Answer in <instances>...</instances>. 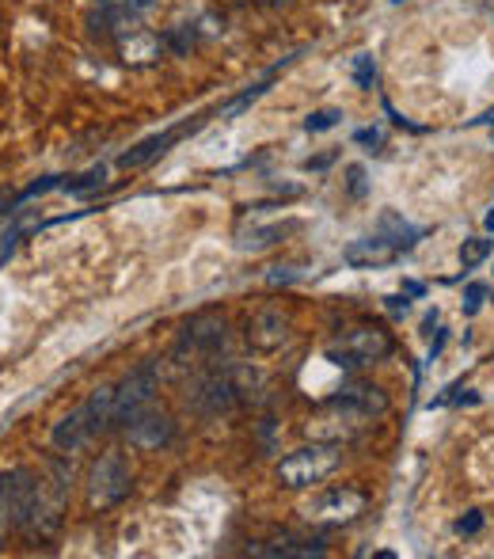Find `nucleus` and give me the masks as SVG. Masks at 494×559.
Listing matches in <instances>:
<instances>
[{
  "mask_svg": "<svg viewBox=\"0 0 494 559\" xmlns=\"http://www.w3.org/2000/svg\"><path fill=\"white\" fill-rule=\"evenodd\" d=\"M133 476H130V464H125L122 453H104L88 472V502L96 510H111L130 495Z\"/></svg>",
  "mask_w": 494,
  "mask_h": 559,
  "instance_id": "39448f33",
  "label": "nucleus"
},
{
  "mask_svg": "<svg viewBox=\"0 0 494 559\" xmlns=\"http://www.w3.org/2000/svg\"><path fill=\"white\" fill-rule=\"evenodd\" d=\"M96 438V423H92V415H88V407H76V412H69L65 419L53 427V435H50V442L53 449H61V453H76V449H84Z\"/></svg>",
  "mask_w": 494,
  "mask_h": 559,
  "instance_id": "4468645a",
  "label": "nucleus"
},
{
  "mask_svg": "<svg viewBox=\"0 0 494 559\" xmlns=\"http://www.w3.org/2000/svg\"><path fill=\"white\" fill-rule=\"evenodd\" d=\"M237 400H240L237 377L232 373H206V377L194 381L186 404H191L198 415H225V412L237 407Z\"/></svg>",
  "mask_w": 494,
  "mask_h": 559,
  "instance_id": "6e6552de",
  "label": "nucleus"
},
{
  "mask_svg": "<svg viewBox=\"0 0 494 559\" xmlns=\"http://www.w3.org/2000/svg\"><path fill=\"white\" fill-rule=\"evenodd\" d=\"M289 335H293V320H289V312L274 309V305L270 309H258L248 320V343L255 350H278V346L289 343Z\"/></svg>",
  "mask_w": 494,
  "mask_h": 559,
  "instance_id": "9b49d317",
  "label": "nucleus"
},
{
  "mask_svg": "<svg viewBox=\"0 0 494 559\" xmlns=\"http://www.w3.org/2000/svg\"><path fill=\"white\" fill-rule=\"evenodd\" d=\"M354 141H358V145H365V148L373 153V148L381 145V130H358V133H354Z\"/></svg>",
  "mask_w": 494,
  "mask_h": 559,
  "instance_id": "2f4dec72",
  "label": "nucleus"
},
{
  "mask_svg": "<svg viewBox=\"0 0 494 559\" xmlns=\"http://www.w3.org/2000/svg\"><path fill=\"white\" fill-rule=\"evenodd\" d=\"M156 392V361H141L119 381L115 389V427H125L137 412H145V404Z\"/></svg>",
  "mask_w": 494,
  "mask_h": 559,
  "instance_id": "0eeeda50",
  "label": "nucleus"
},
{
  "mask_svg": "<svg viewBox=\"0 0 494 559\" xmlns=\"http://www.w3.org/2000/svg\"><path fill=\"white\" fill-rule=\"evenodd\" d=\"M347 176H350V194H354V199H362L365 194V168H347Z\"/></svg>",
  "mask_w": 494,
  "mask_h": 559,
  "instance_id": "c756f323",
  "label": "nucleus"
},
{
  "mask_svg": "<svg viewBox=\"0 0 494 559\" xmlns=\"http://www.w3.org/2000/svg\"><path fill=\"white\" fill-rule=\"evenodd\" d=\"M491 251H494V240H487V236H475V240H465V248H460V263H465V271H475Z\"/></svg>",
  "mask_w": 494,
  "mask_h": 559,
  "instance_id": "4be33fe9",
  "label": "nucleus"
},
{
  "mask_svg": "<svg viewBox=\"0 0 494 559\" xmlns=\"http://www.w3.org/2000/svg\"><path fill=\"white\" fill-rule=\"evenodd\" d=\"M125 438H130V445L141 449V453H156V449H164L176 438V423L164 412H137L125 423Z\"/></svg>",
  "mask_w": 494,
  "mask_h": 559,
  "instance_id": "9d476101",
  "label": "nucleus"
},
{
  "mask_svg": "<svg viewBox=\"0 0 494 559\" xmlns=\"http://www.w3.org/2000/svg\"><path fill=\"white\" fill-rule=\"evenodd\" d=\"M301 278V271L297 266H270V274H266V282L270 286H289V282H297Z\"/></svg>",
  "mask_w": 494,
  "mask_h": 559,
  "instance_id": "bb28decb",
  "label": "nucleus"
},
{
  "mask_svg": "<svg viewBox=\"0 0 494 559\" xmlns=\"http://www.w3.org/2000/svg\"><path fill=\"white\" fill-rule=\"evenodd\" d=\"M65 495H69V468L65 464H53L50 484H38L35 510H31L27 530L35 537H53L61 530V518H65Z\"/></svg>",
  "mask_w": 494,
  "mask_h": 559,
  "instance_id": "423d86ee",
  "label": "nucleus"
},
{
  "mask_svg": "<svg viewBox=\"0 0 494 559\" xmlns=\"http://www.w3.org/2000/svg\"><path fill=\"white\" fill-rule=\"evenodd\" d=\"M483 225H487V233H494V210H491L487 217H483Z\"/></svg>",
  "mask_w": 494,
  "mask_h": 559,
  "instance_id": "e433bc0d",
  "label": "nucleus"
},
{
  "mask_svg": "<svg viewBox=\"0 0 494 559\" xmlns=\"http://www.w3.org/2000/svg\"><path fill=\"white\" fill-rule=\"evenodd\" d=\"M122 46H133V58L137 66H145V61H156L164 53V38L148 35V31H130V38H122Z\"/></svg>",
  "mask_w": 494,
  "mask_h": 559,
  "instance_id": "6ab92c4d",
  "label": "nucleus"
},
{
  "mask_svg": "<svg viewBox=\"0 0 494 559\" xmlns=\"http://www.w3.org/2000/svg\"><path fill=\"white\" fill-rule=\"evenodd\" d=\"M332 160H335V153H327V156H316V160H309V164H304V168H309V171H324Z\"/></svg>",
  "mask_w": 494,
  "mask_h": 559,
  "instance_id": "72a5a7b5",
  "label": "nucleus"
},
{
  "mask_svg": "<svg viewBox=\"0 0 494 559\" xmlns=\"http://www.w3.org/2000/svg\"><path fill=\"white\" fill-rule=\"evenodd\" d=\"M396 4H403V0H396Z\"/></svg>",
  "mask_w": 494,
  "mask_h": 559,
  "instance_id": "58836bf2",
  "label": "nucleus"
},
{
  "mask_svg": "<svg viewBox=\"0 0 494 559\" xmlns=\"http://www.w3.org/2000/svg\"><path fill=\"white\" fill-rule=\"evenodd\" d=\"M304 522L312 525H327V530H339V525H350L365 514V495L354 491V487H332V491L312 495L301 507Z\"/></svg>",
  "mask_w": 494,
  "mask_h": 559,
  "instance_id": "7ed1b4c3",
  "label": "nucleus"
},
{
  "mask_svg": "<svg viewBox=\"0 0 494 559\" xmlns=\"http://www.w3.org/2000/svg\"><path fill=\"white\" fill-rule=\"evenodd\" d=\"M480 530H483V514H480V510H472V514H465V518L457 522V533H460V537H472V533H480Z\"/></svg>",
  "mask_w": 494,
  "mask_h": 559,
  "instance_id": "cd10ccee",
  "label": "nucleus"
},
{
  "mask_svg": "<svg viewBox=\"0 0 494 559\" xmlns=\"http://www.w3.org/2000/svg\"><path fill=\"white\" fill-rule=\"evenodd\" d=\"M53 187H61V179H58V176H50V179H38V183H31L27 191L20 194V202H27V199H38V194L53 191Z\"/></svg>",
  "mask_w": 494,
  "mask_h": 559,
  "instance_id": "c85d7f7f",
  "label": "nucleus"
},
{
  "mask_svg": "<svg viewBox=\"0 0 494 559\" xmlns=\"http://www.w3.org/2000/svg\"><path fill=\"white\" fill-rule=\"evenodd\" d=\"M332 407H339L350 419L365 423L388 412V396L381 389H373V384H347V389H339V396H332Z\"/></svg>",
  "mask_w": 494,
  "mask_h": 559,
  "instance_id": "f8f14e48",
  "label": "nucleus"
},
{
  "mask_svg": "<svg viewBox=\"0 0 494 559\" xmlns=\"http://www.w3.org/2000/svg\"><path fill=\"white\" fill-rule=\"evenodd\" d=\"M475 126H494V107L483 118H475Z\"/></svg>",
  "mask_w": 494,
  "mask_h": 559,
  "instance_id": "c9c22d12",
  "label": "nucleus"
},
{
  "mask_svg": "<svg viewBox=\"0 0 494 559\" xmlns=\"http://www.w3.org/2000/svg\"><path fill=\"white\" fill-rule=\"evenodd\" d=\"M266 4H286V0H266Z\"/></svg>",
  "mask_w": 494,
  "mask_h": 559,
  "instance_id": "4c0bfd02",
  "label": "nucleus"
},
{
  "mask_svg": "<svg viewBox=\"0 0 494 559\" xmlns=\"http://www.w3.org/2000/svg\"><path fill=\"white\" fill-rule=\"evenodd\" d=\"M35 495H38V479L27 468L0 472V533L27 530L31 510H35Z\"/></svg>",
  "mask_w": 494,
  "mask_h": 559,
  "instance_id": "f03ea898",
  "label": "nucleus"
},
{
  "mask_svg": "<svg viewBox=\"0 0 494 559\" xmlns=\"http://www.w3.org/2000/svg\"><path fill=\"white\" fill-rule=\"evenodd\" d=\"M384 305H388L391 317H407V312H411V301H407V294L403 297H384Z\"/></svg>",
  "mask_w": 494,
  "mask_h": 559,
  "instance_id": "7c9ffc66",
  "label": "nucleus"
},
{
  "mask_svg": "<svg viewBox=\"0 0 494 559\" xmlns=\"http://www.w3.org/2000/svg\"><path fill=\"white\" fill-rule=\"evenodd\" d=\"M388 354H391V335L384 332L381 324H358L327 350V358H332L335 366L354 369V366H365V361L388 358Z\"/></svg>",
  "mask_w": 494,
  "mask_h": 559,
  "instance_id": "20e7f679",
  "label": "nucleus"
},
{
  "mask_svg": "<svg viewBox=\"0 0 494 559\" xmlns=\"http://www.w3.org/2000/svg\"><path fill=\"white\" fill-rule=\"evenodd\" d=\"M179 133H183V130H164V133H156V138L141 141V145H133L130 153H122V156H119V164H122V168H141V164L156 160V156H164L171 145H176Z\"/></svg>",
  "mask_w": 494,
  "mask_h": 559,
  "instance_id": "dca6fc26",
  "label": "nucleus"
},
{
  "mask_svg": "<svg viewBox=\"0 0 494 559\" xmlns=\"http://www.w3.org/2000/svg\"><path fill=\"white\" fill-rule=\"evenodd\" d=\"M225 343H229V320L221 312H198L194 320H186L183 338H179V346L194 354H217Z\"/></svg>",
  "mask_w": 494,
  "mask_h": 559,
  "instance_id": "1a4fd4ad",
  "label": "nucleus"
},
{
  "mask_svg": "<svg viewBox=\"0 0 494 559\" xmlns=\"http://www.w3.org/2000/svg\"><path fill=\"white\" fill-rule=\"evenodd\" d=\"M339 122H342V111H332V107H327V111H312L309 118H304V130H309V133H327V130H335Z\"/></svg>",
  "mask_w": 494,
  "mask_h": 559,
  "instance_id": "5701e85b",
  "label": "nucleus"
},
{
  "mask_svg": "<svg viewBox=\"0 0 494 559\" xmlns=\"http://www.w3.org/2000/svg\"><path fill=\"white\" fill-rule=\"evenodd\" d=\"M445 343H449V332H445V328H437V335H434V346H430V361H434L437 354L445 350Z\"/></svg>",
  "mask_w": 494,
  "mask_h": 559,
  "instance_id": "473e14b6",
  "label": "nucleus"
},
{
  "mask_svg": "<svg viewBox=\"0 0 494 559\" xmlns=\"http://www.w3.org/2000/svg\"><path fill=\"white\" fill-rule=\"evenodd\" d=\"M286 61H289V58H286ZM286 61H281V66H286ZM281 66H274V69H270V73H266V76H263V81H258V84H251V88H248V92H240V96H237V99H232V104H229V107H225V115H240V111H244V107H251V104H255V99H258V96H263V92H266V88H270L274 73H278V69H281Z\"/></svg>",
  "mask_w": 494,
  "mask_h": 559,
  "instance_id": "412c9836",
  "label": "nucleus"
},
{
  "mask_svg": "<svg viewBox=\"0 0 494 559\" xmlns=\"http://www.w3.org/2000/svg\"><path fill=\"white\" fill-rule=\"evenodd\" d=\"M342 464V445L335 442H312L304 449H297V453H289L286 461L278 464V484L289 487V491H304V487H316L324 484L327 476H335Z\"/></svg>",
  "mask_w": 494,
  "mask_h": 559,
  "instance_id": "f257e3e1",
  "label": "nucleus"
},
{
  "mask_svg": "<svg viewBox=\"0 0 494 559\" xmlns=\"http://www.w3.org/2000/svg\"><path fill=\"white\" fill-rule=\"evenodd\" d=\"M324 540H297V537H281L274 545H255L251 556H270V559H312V556H324Z\"/></svg>",
  "mask_w": 494,
  "mask_h": 559,
  "instance_id": "2eb2a0df",
  "label": "nucleus"
},
{
  "mask_svg": "<svg viewBox=\"0 0 494 559\" xmlns=\"http://www.w3.org/2000/svg\"><path fill=\"white\" fill-rule=\"evenodd\" d=\"M104 179H107V168L99 164V168H92V171H84V176H76V179H65L61 183V191H69V194H92V191H99L104 187Z\"/></svg>",
  "mask_w": 494,
  "mask_h": 559,
  "instance_id": "aec40b11",
  "label": "nucleus"
},
{
  "mask_svg": "<svg viewBox=\"0 0 494 559\" xmlns=\"http://www.w3.org/2000/svg\"><path fill=\"white\" fill-rule=\"evenodd\" d=\"M281 236H286L281 225H251L237 236V248L240 251H266V248H274Z\"/></svg>",
  "mask_w": 494,
  "mask_h": 559,
  "instance_id": "a211bd4d",
  "label": "nucleus"
},
{
  "mask_svg": "<svg viewBox=\"0 0 494 559\" xmlns=\"http://www.w3.org/2000/svg\"><path fill=\"white\" fill-rule=\"evenodd\" d=\"M403 294L407 297H422V294H426V286H422V282H403Z\"/></svg>",
  "mask_w": 494,
  "mask_h": 559,
  "instance_id": "f704fd0d",
  "label": "nucleus"
},
{
  "mask_svg": "<svg viewBox=\"0 0 494 559\" xmlns=\"http://www.w3.org/2000/svg\"><path fill=\"white\" fill-rule=\"evenodd\" d=\"M396 259H399V248L381 233L347 243V251H342V263L354 266V271H376V266H388V263H396Z\"/></svg>",
  "mask_w": 494,
  "mask_h": 559,
  "instance_id": "ddd939ff",
  "label": "nucleus"
},
{
  "mask_svg": "<svg viewBox=\"0 0 494 559\" xmlns=\"http://www.w3.org/2000/svg\"><path fill=\"white\" fill-rule=\"evenodd\" d=\"M483 297H487V286H480V282H472V286H468V294H465V312H468V317H475V312H480Z\"/></svg>",
  "mask_w": 494,
  "mask_h": 559,
  "instance_id": "a878e982",
  "label": "nucleus"
},
{
  "mask_svg": "<svg viewBox=\"0 0 494 559\" xmlns=\"http://www.w3.org/2000/svg\"><path fill=\"white\" fill-rule=\"evenodd\" d=\"M354 81H358V88H373L376 84V61L370 53H358L354 58Z\"/></svg>",
  "mask_w": 494,
  "mask_h": 559,
  "instance_id": "b1692460",
  "label": "nucleus"
},
{
  "mask_svg": "<svg viewBox=\"0 0 494 559\" xmlns=\"http://www.w3.org/2000/svg\"><path fill=\"white\" fill-rule=\"evenodd\" d=\"M164 46H171L176 53H186L194 46V31L191 27H171V31H164Z\"/></svg>",
  "mask_w": 494,
  "mask_h": 559,
  "instance_id": "393cba45",
  "label": "nucleus"
},
{
  "mask_svg": "<svg viewBox=\"0 0 494 559\" xmlns=\"http://www.w3.org/2000/svg\"><path fill=\"white\" fill-rule=\"evenodd\" d=\"M376 228H381V236H388L391 243H396L399 251H407V248H414V243L422 240V228H414L411 222H403L399 214H381V222H376Z\"/></svg>",
  "mask_w": 494,
  "mask_h": 559,
  "instance_id": "f3484780",
  "label": "nucleus"
}]
</instances>
